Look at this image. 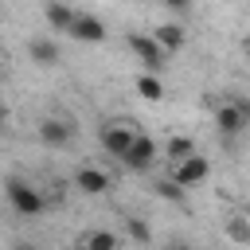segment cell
<instances>
[{"mask_svg":"<svg viewBox=\"0 0 250 250\" xmlns=\"http://www.w3.org/2000/svg\"><path fill=\"white\" fill-rule=\"evenodd\" d=\"M125 230H129V238H133V242H141V246H145V242H152L148 223H145V219H137V215H129V219H125Z\"/></svg>","mask_w":250,"mask_h":250,"instance_id":"17","label":"cell"},{"mask_svg":"<svg viewBox=\"0 0 250 250\" xmlns=\"http://www.w3.org/2000/svg\"><path fill=\"white\" fill-rule=\"evenodd\" d=\"M129 47H133V55H137V62H141L145 70H152V74H160V70H164L168 51L160 47V39H156V35H141V31H133V35H129Z\"/></svg>","mask_w":250,"mask_h":250,"instance_id":"2","label":"cell"},{"mask_svg":"<svg viewBox=\"0 0 250 250\" xmlns=\"http://www.w3.org/2000/svg\"><path fill=\"white\" fill-rule=\"evenodd\" d=\"M137 94H141V98H148V102H160V98H164V82H160V74L145 70V74L137 78Z\"/></svg>","mask_w":250,"mask_h":250,"instance_id":"13","label":"cell"},{"mask_svg":"<svg viewBox=\"0 0 250 250\" xmlns=\"http://www.w3.org/2000/svg\"><path fill=\"white\" fill-rule=\"evenodd\" d=\"M230 238H238V242H250V227H246V223H230Z\"/></svg>","mask_w":250,"mask_h":250,"instance_id":"18","label":"cell"},{"mask_svg":"<svg viewBox=\"0 0 250 250\" xmlns=\"http://www.w3.org/2000/svg\"><path fill=\"white\" fill-rule=\"evenodd\" d=\"M152 35L160 39V47H164L168 55H172V51H180V47L188 43V27H180V23H160Z\"/></svg>","mask_w":250,"mask_h":250,"instance_id":"11","label":"cell"},{"mask_svg":"<svg viewBox=\"0 0 250 250\" xmlns=\"http://www.w3.org/2000/svg\"><path fill=\"white\" fill-rule=\"evenodd\" d=\"M133 137H137V133H133L125 121H105V125H102V148H105L109 156H117V160L129 152Z\"/></svg>","mask_w":250,"mask_h":250,"instance_id":"5","label":"cell"},{"mask_svg":"<svg viewBox=\"0 0 250 250\" xmlns=\"http://www.w3.org/2000/svg\"><path fill=\"white\" fill-rule=\"evenodd\" d=\"M121 238L117 234H109V230H90V234H82V246H90V250H113Z\"/></svg>","mask_w":250,"mask_h":250,"instance_id":"16","label":"cell"},{"mask_svg":"<svg viewBox=\"0 0 250 250\" xmlns=\"http://www.w3.org/2000/svg\"><path fill=\"white\" fill-rule=\"evenodd\" d=\"M184 188H195V184H203L207 176H211V164H207V156H199V152H191L188 160H180L176 164V172H172Z\"/></svg>","mask_w":250,"mask_h":250,"instance_id":"6","label":"cell"},{"mask_svg":"<svg viewBox=\"0 0 250 250\" xmlns=\"http://www.w3.org/2000/svg\"><path fill=\"white\" fill-rule=\"evenodd\" d=\"M152 160H156V141H152V137H145V133H137V137H133V145H129V152L121 156V164H125L129 172H148V168H152Z\"/></svg>","mask_w":250,"mask_h":250,"instance_id":"4","label":"cell"},{"mask_svg":"<svg viewBox=\"0 0 250 250\" xmlns=\"http://www.w3.org/2000/svg\"><path fill=\"white\" fill-rule=\"evenodd\" d=\"M156 195H160V199H168V203H184V199H188V191H184V184H180L176 176L156 180Z\"/></svg>","mask_w":250,"mask_h":250,"instance_id":"15","label":"cell"},{"mask_svg":"<svg viewBox=\"0 0 250 250\" xmlns=\"http://www.w3.org/2000/svg\"><path fill=\"white\" fill-rule=\"evenodd\" d=\"M4 195H8V207H12L16 215H23V219H35V215L43 211V195H39L27 180H20V176H8V180H4Z\"/></svg>","mask_w":250,"mask_h":250,"instance_id":"1","label":"cell"},{"mask_svg":"<svg viewBox=\"0 0 250 250\" xmlns=\"http://www.w3.org/2000/svg\"><path fill=\"white\" fill-rule=\"evenodd\" d=\"M215 125H219V133L238 137L242 129H250V105H246V102H227V105H219V109H215Z\"/></svg>","mask_w":250,"mask_h":250,"instance_id":"3","label":"cell"},{"mask_svg":"<svg viewBox=\"0 0 250 250\" xmlns=\"http://www.w3.org/2000/svg\"><path fill=\"white\" fill-rule=\"evenodd\" d=\"M191 152H195V141H191V137H172V141L164 145V156H168L172 164H180V160H188Z\"/></svg>","mask_w":250,"mask_h":250,"instance_id":"14","label":"cell"},{"mask_svg":"<svg viewBox=\"0 0 250 250\" xmlns=\"http://www.w3.org/2000/svg\"><path fill=\"white\" fill-rule=\"evenodd\" d=\"M70 137H74L70 121H62V117H43V121H39V141H43V145L62 148V145H70Z\"/></svg>","mask_w":250,"mask_h":250,"instance_id":"7","label":"cell"},{"mask_svg":"<svg viewBox=\"0 0 250 250\" xmlns=\"http://www.w3.org/2000/svg\"><path fill=\"white\" fill-rule=\"evenodd\" d=\"M27 55H31V62H39V66H55V62H59V47H55L51 39H31V43H27Z\"/></svg>","mask_w":250,"mask_h":250,"instance_id":"12","label":"cell"},{"mask_svg":"<svg viewBox=\"0 0 250 250\" xmlns=\"http://www.w3.org/2000/svg\"><path fill=\"white\" fill-rule=\"evenodd\" d=\"M43 16H47V23H51L55 31H70V27H74V20H78V16H74V12H70L62 0H47Z\"/></svg>","mask_w":250,"mask_h":250,"instance_id":"10","label":"cell"},{"mask_svg":"<svg viewBox=\"0 0 250 250\" xmlns=\"http://www.w3.org/2000/svg\"><path fill=\"white\" fill-rule=\"evenodd\" d=\"M74 188H78V191H86V195H102V191L109 188V176H105L102 168H78Z\"/></svg>","mask_w":250,"mask_h":250,"instance_id":"9","label":"cell"},{"mask_svg":"<svg viewBox=\"0 0 250 250\" xmlns=\"http://www.w3.org/2000/svg\"><path fill=\"white\" fill-rule=\"evenodd\" d=\"M66 35L78 39V43H102V39H105V23H102L98 16H78Z\"/></svg>","mask_w":250,"mask_h":250,"instance_id":"8","label":"cell"},{"mask_svg":"<svg viewBox=\"0 0 250 250\" xmlns=\"http://www.w3.org/2000/svg\"><path fill=\"white\" fill-rule=\"evenodd\" d=\"M164 8H172V12H188L191 8V0H160Z\"/></svg>","mask_w":250,"mask_h":250,"instance_id":"19","label":"cell"}]
</instances>
